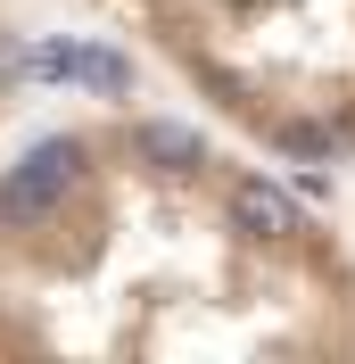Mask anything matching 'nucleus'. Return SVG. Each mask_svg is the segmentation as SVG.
Returning <instances> with one entry per match:
<instances>
[{"label":"nucleus","mask_w":355,"mask_h":364,"mask_svg":"<svg viewBox=\"0 0 355 364\" xmlns=\"http://www.w3.org/2000/svg\"><path fill=\"white\" fill-rule=\"evenodd\" d=\"M355 356V249L215 124L108 108L0 158V364Z\"/></svg>","instance_id":"obj_1"},{"label":"nucleus","mask_w":355,"mask_h":364,"mask_svg":"<svg viewBox=\"0 0 355 364\" xmlns=\"http://www.w3.org/2000/svg\"><path fill=\"white\" fill-rule=\"evenodd\" d=\"M273 166L355 158V0H67Z\"/></svg>","instance_id":"obj_2"},{"label":"nucleus","mask_w":355,"mask_h":364,"mask_svg":"<svg viewBox=\"0 0 355 364\" xmlns=\"http://www.w3.org/2000/svg\"><path fill=\"white\" fill-rule=\"evenodd\" d=\"M17 91H25V25H17V9L0 0V116L17 108Z\"/></svg>","instance_id":"obj_3"}]
</instances>
